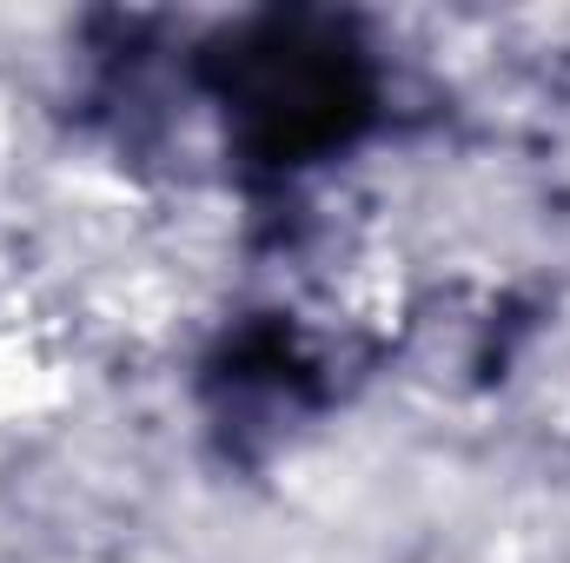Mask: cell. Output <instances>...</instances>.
I'll return each mask as SVG.
<instances>
[{
    "label": "cell",
    "instance_id": "cell-1",
    "mask_svg": "<svg viewBox=\"0 0 570 563\" xmlns=\"http://www.w3.org/2000/svg\"><path fill=\"white\" fill-rule=\"evenodd\" d=\"M186 93L219 179L253 213H298L332 172L392 140L412 107L392 27L332 0L193 20Z\"/></svg>",
    "mask_w": 570,
    "mask_h": 563
},
{
    "label": "cell",
    "instance_id": "cell-2",
    "mask_svg": "<svg viewBox=\"0 0 570 563\" xmlns=\"http://www.w3.org/2000/svg\"><path fill=\"white\" fill-rule=\"evenodd\" d=\"M372 358L285 298L226 305L186 358V418L206 464L233 484L279 477L352 412Z\"/></svg>",
    "mask_w": 570,
    "mask_h": 563
},
{
    "label": "cell",
    "instance_id": "cell-3",
    "mask_svg": "<svg viewBox=\"0 0 570 563\" xmlns=\"http://www.w3.org/2000/svg\"><path fill=\"white\" fill-rule=\"evenodd\" d=\"M186 33L179 13L146 7H87L67 27V80L60 107L73 120V140L107 152L114 166H173L186 152L193 93H186Z\"/></svg>",
    "mask_w": 570,
    "mask_h": 563
}]
</instances>
